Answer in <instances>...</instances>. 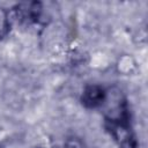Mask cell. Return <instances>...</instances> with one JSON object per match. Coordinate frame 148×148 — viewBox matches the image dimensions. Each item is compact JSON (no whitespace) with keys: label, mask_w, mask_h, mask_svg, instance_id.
<instances>
[{"label":"cell","mask_w":148,"mask_h":148,"mask_svg":"<svg viewBox=\"0 0 148 148\" xmlns=\"http://www.w3.org/2000/svg\"><path fill=\"white\" fill-rule=\"evenodd\" d=\"M105 96H106V92L101 86L91 84L86 87V89L83 90L81 101L86 108L94 109L103 105L105 101Z\"/></svg>","instance_id":"1"},{"label":"cell","mask_w":148,"mask_h":148,"mask_svg":"<svg viewBox=\"0 0 148 148\" xmlns=\"http://www.w3.org/2000/svg\"><path fill=\"white\" fill-rule=\"evenodd\" d=\"M8 25H9L8 15L6 13H3L2 10H0V36H2L3 34H6Z\"/></svg>","instance_id":"2"},{"label":"cell","mask_w":148,"mask_h":148,"mask_svg":"<svg viewBox=\"0 0 148 148\" xmlns=\"http://www.w3.org/2000/svg\"><path fill=\"white\" fill-rule=\"evenodd\" d=\"M65 148H84L83 143L79 140V139H68L65 143Z\"/></svg>","instance_id":"3"}]
</instances>
